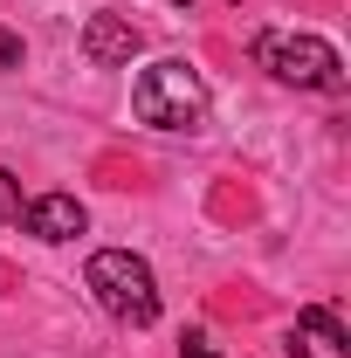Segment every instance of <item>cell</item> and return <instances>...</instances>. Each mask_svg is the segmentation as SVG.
Wrapping results in <instances>:
<instances>
[{
	"label": "cell",
	"mask_w": 351,
	"mask_h": 358,
	"mask_svg": "<svg viewBox=\"0 0 351 358\" xmlns=\"http://www.w3.org/2000/svg\"><path fill=\"white\" fill-rule=\"evenodd\" d=\"M131 110L152 131H200L207 124V83H200V69H186L179 55H166V62H152L138 76Z\"/></svg>",
	"instance_id": "1"
},
{
	"label": "cell",
	"mask_w": 351,
	"mask_h": 358,
	"mask_svg": "<svg viewBox=\"0 0 351 358\" xmlns=\"http://www.w3.org/2000/svg\"><path fill=\"white\" fill-rule=\"evenodd\" d=\"M83 282L117 324H138V331L159 324V275H152L145 255H131V248H96L89 268H83Z\"/></svg>",
	"instance_id": "2"
},
{
	"label": "cell",
	"mask_w": 351,
	"mask_h": 358,
	"mask_svg": "<svg viewBox=\"0 0 351 358\" xmlns=\"http://www.w3.org/2000/svg\"><path fill=\"white\" fill-rule=\"evenodd\" d=\"M255 69H268L275 83L289 90H345V62H338V48L324 42V35H289V28H262L255 35Z\"/></svg>",
	"instance_id": "3"
},
{
	"label": "cell",
	"mask_w": 351,
	"mask_h": 358,
	"mask_svg": "<svg viewBox=\"0 0 351 358\" xmlns=\"http://www.w3.org/2000/svg\"><path fill=\"white\" fill-rule=\"evenodd\" d=\"M138 48H145V35H138L131 14H89L83 21V55L96 69H124Z\"/></svg>",
	"instance_id": "4"
},
{
	"label": "cell",
	"mask_w": 351,
	"mask_h": 358,
	"mask_svg": "<svg viewBox=\"0 0 351 358\" xmlns=\"http://www.w3.org/2000/svg\"><path fill=\"white\" fill-rule=\"evenodd\" d=\"M21 227H28L35 241H76V234L89 227V214H83L76 193H42V200L21 207Z\"/></svg>",
	"instance_id": "5"
},
{
	"label": "cell",
	"mask_w": 351,
	"mask_h": 358,
	"mask_svg": "<svg viewBox=\"0 0 351 358\" xmlns=\"http://www.w3.org/2000/svg\"><path fill=\"white\" fill-rule=\"evenodd\" d=\"M296 338H317V345H331V352H351V331H345L331 310H324V303L296 310Z\"/></svg>",
	"instance_id": "6"
},
{
	"label": "cell",
	"mask_w": 351,
	"mask_h": 358,
	"mask_svg": "<svg viewBox=\"0 0 351 358\" xmlns=\"http://www.w3.org/2000/svg\"><path fill=\"white\" fill-rule=\"evenodd\" d=\"M21 207H28V200H21V186H14L7 166H0V221H21Z\"/></svg>",
	"instance_id": "7"
},
{
	"label": "cell",
	"mask_w": 351,
	"mask_h": 358,
	"mask_svg": "<svg viewBox=\"0 0 351 358\" xmlns=\"http://www.w3.org/2000/svg\"><path fill=\"white\" fill-rule=\"evenodd\" d=\"M0 69H21V35L14 28H0Z\"/></svg>",
	"instance_id": "8"
},
{
	"label": "cell",
	"mask_w": 351,
	"mask_h": 358,
	"mask_svg": "<svg viewBox=\"0 0 351 358\" xmlns=\"http://www.w3.org/2000/svg\"><path fill=\"white\" fill-rule=\"evenodd\" d=\"M179 358H214V345H207V338L193 331V338H186V352H179Z\"/></svg>",
	"instance_id": "9"
},
{
	"label": "cell",
	"mask_w": 351,
	"mask_h": 358,
	"mask_svg": "<svg viewBox=\"0 0 351 358\" xmlns=\"http://www.w3.org/2000/svg\"><path fill=\"white\" fill-rule=\"evenodd\" d=\"M275 358H310V352H303V338H282V352H275Z\"/></svg>",
	"instance_id": "10"
},
{
	"label": "cell",
	"mask_w": 351,
	"mask_h": 358,
	"mask_svg": "<svg viewBox=\"0 0 351 358\" xmlns=\"http://www.w3.org/2000/svg\"><path fill=\"white\" fill-rule=\"evenodd\" d=\"M173 7H193V0H173Z\"/></svg>",
	"instance_id": "11"
},
{
	"label": "cell",
	"mask_w": 351,
	"mask_h": 358,
	"mask_svg": "<svg viewBox=\"0 0 351 358\" xmlns=\"http://www.w3.org/2000/svg\"><path fill=\"white\" fill-rule=\"evenodd\" d=\"M234 7H241V0H234Z\"/></svg>",
	"instance_id": "12"
}]
</instances>
